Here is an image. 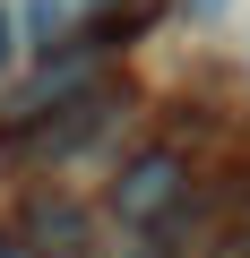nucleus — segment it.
Here are the masks:
<instances>
[{"label": "nucleus", "mask_w": 250, "mask_h": 258, "mask_svg": "<svg viewBox=\"0 0 250 258\" xmlns=\"http://www.w3.org/2000/svg\"><path fill=\"white\" fill-rule=\"evenodd\" d=\"M173 189H181V155H164V147H156V155H138L130 172H121L112 207L130 215V224H147V215H164V207H173Z\"/></svg>", "instance_id": "obj_1"}, {"label": "nucleus", "mask_w": 250, "mask_h": 258, "mask_svg": "<svg viewBox=\"0 0 250 258\" xmlns=\"http://www.w3.org/2000/svg\"><path fill=\"white\" fill-rule=\"evenodd\" d=\"M104 95H78V103H61V120H43V129H26V155L35 164H52V155H69V147H86L95 129H104Z\"/></svg>", "instance_id": "obj_2"}, {"label": "nucleus", "mask_w": 250, "mask_h": 258, "mask_svg": "<svg viewBox=\"0 0 250 258\" xmlns=\"http://www.w3.org/2000/svg\"><path fill=\"white\" fill-rule=\"evenodd\" d=\"M9 52H18V43H9V0H0V60H9Z\"/></svg>", "instance_id": "obj_3"}, {"label": "nucleus", "mask_w": 250, "mask_h": 258, "mask_svg": "<svg viewBox=\"0 0 250 258\" xmlns=\"http://www.w3.org/2000/svg\"><path fill=\"white\" fill-rule=\"evenodd\" d=\"M198 9H224V0H198Z\"/></svg>", "instance_id": "obj_4"}]
</instances>
